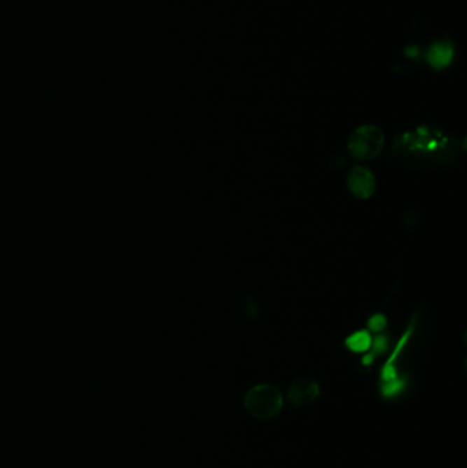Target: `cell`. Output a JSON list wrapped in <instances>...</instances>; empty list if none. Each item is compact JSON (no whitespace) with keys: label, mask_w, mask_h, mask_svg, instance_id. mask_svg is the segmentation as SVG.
<instances>
[{"label":"cell","mask_w":467,"mask_h":468,"mask_svg":"<svg viewBox=\"0 0 467 468\" xmlns=\"http://www.w3.org/2000/svg\"><path fill=\"white\" fill-rule=\"evenodd\" d=\"M395 153L405 162H440L447 163L448 159L455 156V141L447 139L444 134L418 127L414 132L405 133L395 143Z\"/></svg>","instance_id":"obj_1"},{"label":"cell","mask_w":467,"mask_h":468,"mask_svg":"<svg viewBox=\"0 0 467 468\" xmlns=\"http://www.w3.org/2000/svg\"><path fill=\"white\" fill-rule=\"evenodd\" d=\"M282 403L284 399L280 390L269 383L251 388L244 397L246 409L252 416L263 420L277 416L282 408Z\"/></svg>","instance_id":"obj_2"},{"label":"cell","mask_w":467,"mask_h":468,"mask_svg":"<svg viewBox=\"0 0 467 468\" xmlns=\"http://www.w3.org/2000/svg\"><path fill=\"white\" fill-rule=\"evenodd\" d=\"M385 144L384 133L374 125L358 127L348 139L349 155L358 160H372L379 155Z\"/></svg>","instance_id":"obj_3"},{"label":"cell","mask_w":467,"mask_h":468,"mask_svg":"<svg viewBox=\"0 0 467 468\" xmlns=\"http://www.w3.org/2000/svg\"><path fill=\"white\" fill-rule=\"evenodd\" d=\"M347 187L356 199H369L375 190V177L366 167H352L347 176Z\"/></svg>","instance_id":"obj_4"},{"label":"cell","mask_w":467,"mask_h":468,"mask_svg":"<svg viewBox=\"0 0 467 468\" xmlns=\"http://www.w3.org/2000/svg\"><path fill=\"white\" fill-rule=\"evenodd\" d=\"M319 385L312 378L296 379L288 389V402L295 406L312 404L319 397Z\"/></svg>","instance_id":"obj_5"},{"label":"cell","mask_w":467,"mask_h":468,"mask_svg":"<svg viewBox=\"0 0 467 468\" xmlns=\"http://www.w3.org/2000/svg\"><path fill=\"white\" fill-rule=\"evenodd\" d=\"M345 346L354 353H365L373 346V340L369 332L359 330L345 339Z\"/></svg>","instance_id":"obj_6"},{"label":"cell","mask_w":467,"mask_h":468,"mask_svg":"<svg viewBox=\"0 0 467 468\" xmlns=\"http://www.w3.org/2000/svg\"><path fill=\"white\" fill-rule=\"evenodd\" d=\"M452 58V48L449 45H444V44H438L436 47H433L431 50V52L428 54V61L435 66V67H444L448 63L451 62Z\"/></svg>","instance_id":"obj_7"},{"label":"cell","mask_w":467,"mask_h":468,"mask_svg":"<svg viewBox=\"0 0 467 468\" xmlns=\"http://www.w3.org/2000/svg\"><path fill=\"white\" fill-rule=\"evenodd\" d=\"M386 326V318L381 313H375L369 319V329L375 333H379Z\"/></svg>","instance_id":"obj_8"}]
</instances>
